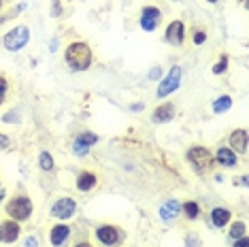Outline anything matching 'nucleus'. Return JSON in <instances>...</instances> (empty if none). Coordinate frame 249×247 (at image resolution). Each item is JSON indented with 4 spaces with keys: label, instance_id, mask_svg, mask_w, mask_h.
Returning a JSON list of instances; mask_svg holds the SVG:
<instances>
[{
    "label": "nucleus",
    "instance_id": "obj_28",
    "mask_svg": "<svg viewBox=\"0 0 249 247\" xmlns=\"http://www.w3.org/2000/svg\"><path fill=\"white\" fill-rule=\"evenodd\" d=\"M53 15H60V2L53 0Z\"/></svg>",
    "mask_w": 249,
    "mask_h": 247
},
{
    "label": "nucleus",
    "instance_id": "obj_2",
    "mask_svg": "<svg viewBox=\"0 0 249 247\" xmlns=\"http://www.w3.org/2000/svg\"><path fill=\"white\" fill-rule=\"evenodd\" d=\"M4 211H7V215L11 217V220L24 222V220H28V217L32 215L35 205H32V200L28 198V196H13V198L4 205Z\"/></svg>",
    "mask_w": 249,
    "mask_h": 247
},
{
    "label": "nucleus",
    "instance_id": "obj_5",
    "mask_svg": "<svg viewBox=\"0 0 249 247\" xmlns=\"http://www.w3.org/2000/svg\"><path fill=\"white\" fill-rule=\"evenodd\" d=\"M179 83H181V66H173L171 72L166 75V79L158 86V98H166L168 94L179 89Z\"/></svg>",
    "mask_w": 249,
    "mask_h": 247
},
{
    "label": "nucleus",
    "instance_id": "obj_21",
    "mask_svg": "<svg viewBox=\"0 0 249 247\" xmlns=\"http://www.w3.org/2000/svg\"><path fill=\"white\" fill-rule=\"evenodd\" d=\"M230 237L234 241L245 237V222H234V226H230Z\"/></svg>",
    "mask_w": 249,
    "mask_h": 247
},
{
    "label": "nucleus",
    "instance_id": "obj_13",
    "mask_svg": "<svg viewBox=\"0 0 249 247\" xmlns=\"http://www.w3.org/2000/svg\"><path fill=\"white\" fill-rule=\"evenodd\" d=\"M98 143V137H96L94 132H83V134H79V137L75 139V154H86L88 147H92V145Z\"/></svg>",
    "mask_w": 249,
    "mask_h": 247
},
{
    "label": "nucleus",
    "instance_id": "obj_20",
    "mask_svg": "<svg viewBox=\"0 0 249 247\" xmlns=\"http://www.w3.org/2000/svg\"><path fill=\"white\" fill-rule=\"evenodd\" d=\"M232 106V98L230 96H222V98H217L213 103V111L215 113H224V111H228Z\"/></svg>",
    "mask_w": 249,
    "mask_h": 247
},
{
    "label": "nucleus",
    "instance_id": "obj_14",
    "mask_svg": "<svg viewBox=\"0 0 249 247\" xmlns=\"http://www.w3.org/2000/svg\"><path fill=\"white\" fill-rule=\"evenodd\" d=\"M96 183H98V177H96V173H92V171H81L77 175V188L81 190V192L94 190Z\"/></svg>",
    "mask_w": 249,
    "mask_h": 247
},
{
    "label": "nucleus",
    "instance_id": "obj_27",
    "mask_svg": "<svg viewBox=\"0 0 249 247\" xmlns=\"http://www.w3.org/2000/svg\"><path fill=\"white\" fill-rule=\"evenodd\" d=\"M232 247H249V239H247V237L236 239V241H234V245H232Z\"/></svg>",
    "mask_w": 249,
    "mask_h": 247
},
{
    "label": "nucleus",
    "instance_id": "obj_26",
    "mask_svg": "<svg viewBox=\"0 0 249 247\" xmlns=\"http://www.w3.org/2000/svg\"><path fill=\"white\" fill-rule=\"evenodd\" d=\"M9 89V81L4 79V77H0V98H4V94H7Z\"/></svg>",
    "mask_w": 249,
    "mask_h": 247
},
{
    "label": "nucleus",
    "instance_id": "obj_34",
    "mask_svg": "<svg viewBox=\"0 0 249 247\" xmlns=\"http://www.w3.org/2000/svg\"><path fill=\"white\" fill-rule=\"evenodd\" d=\"M0 103H2V98H0Z\"/></svg>",
    "mask_w": 249,
    "mask_h": 247
},
{
    "label": "nucleus",
    "instance_id": "obj_15",
    "mask_svg": "<svg viewBox=\"0 0 249 247\" xmlns=\"http://www.w3.org/2000/svg\"><path fill=\"white\" fill-rule=\"evenodd\" d=\"M175 117V105L173 103H162L158 109L154 111V122L156 124H166Z\"/></svg>",
    "mask_w": 249,
    "mask_h": 247
},
{
    "label": "nucleus",
    "instance_id": "obj_11",
    "mask_svg": "<svg viewBox=\"0 0 249 247\" xmlns=\"http://www.w3.org/2000/svg\"><path fill=\"white\" fill-rule=\"evenodd\" d=\"M71 237V226H66L64 222L55 224V226L49 230V241H52L53 247H60L62 243H66V239Z\"/></svg>",
    "mask_w": 249,
    "mask_h": 247
},
{
    "label": "nucleus",
    "instance_id": "obj_3",
    "mask_svg": "<svg viewBox=\"0 0 249 247\" xmlns=\"http://www.w3.org/2000/svg\"><path fill=\"white\" fill-rule=\"evenodd\" d=\"M188 162L192 166L196 168V171H209V168L213 166V162H215V158H213V154L209 151L207 147H200V145H196V147H190L188 149Z\"/></svg>",
    "mask_w": 249,
    "mask_h": 247
},
{
    "label": "nucleus",
    "instance_id": "obj_24",
    "mask_svg": "<svg viewBox=\"0 0 249 247\" xmlns=\"http://www.w3.org/2000/svg\"><path fill=\"white\" fill-rule=\"evenodd\" d=\"M192 41H194V45H202V43L207 41V32H205V30H196Z\"/></svg>",
    "mask_w": 249,
    "mask_h": 247
},
{
    "label": "nucleus",
    "instance_id": "obj_29",
    "mask_svg": "<svg viewBox=\"0 0 249 247\" xmlns=\"http://www.w3.org/2000/svg\"><path fill=\"white\" fill-rule=\"evenodd\" d=\"M151 79H158V77H160V69H154V71H151Z\"/></svg>",
    "mask_w": 249,
    "mask_h": 247
},
{
    "label": "nucleus",
    "instance_id": "obj_16",
    "mask_svg": "<svg viewBox=\"0 0 249 247\" xmlns=\"http://www.w3.org/2000/svg\"><path fill=\"white\" fill-rule=\"evenodd\" d=\"M213 158L217 160L222 166H236V162H239V158H236V151H232L230 147L217 149V154H215Z\"/></svg>",
    "mask_w": 249,
    "mask_h": 247
},
{
    "label": "nucleus",
    "instance_id": "obj_32",
    "mask_svg": "<svg viewBox=\"0 0 249 247\" xmlns=\"http://www.w3.org/2000/svg\"><path fill=\"white\" fill-rule=\"evenodd\" d=\"M245 2H247V0H241V4H245Z\"/></svg>",
    "mask_w": 249,
    "mask_h": 247
},
{
    "label": "nucleus",
    "instance_id": "obj_1",
    "mask_svg": "<svg viewBox=\"0 0 249 247\" xmlns=\"http://www.w3.org/2000/svg\"><path fill=\"white\" fill-rule=\"evenodd\" d=\"M64 58H66V64L71 66L72 71H86L89 69V64H92V49H89L88 43H71L69 47H66L64 52Z\"/></svg>",
    "mask_w": 249,
    "mask_h": 247
},
{
    "label": "nucleus",
    "instance_id": "obj_19",
    "mask_svg": "<svg viewBox=\"0 0 249 247\" xmlns=\"http://www.w3.org/2000/svg\"><path fill=\"white\" fill-rule=\"evenodd\" d=\"M183 213L188 215V220H198L200 217V205L194 203V200H188V203H183Z\"/></svg>",
    "mask_w": 249,
    "mask_h": 247
},
{
    "label": "nucleus",
    "instance_id": "obj_8",
    "mask_svg": "<svg viewBox=\"0 0 249 247\" xmlns=\"http://www.w3.org/2000/svg\"><path fill=\"white\" fill-rule=\"evenodd\" d=\"M75 211H77V203L72 198H60L58 203L52 207V215L58 217V220H62V222L75 215Z\"/></svg>",
    "mask_w": 249,
    "mask_h": 247
},
{
    "label": "nucleus",
    "instance_id": "obj_25",
    "mask_svg": "<svg viewBox=\"0 0 249 247\" xmlns=\"http://www.w3.org/2000/svg\"><path fill=\"white\" fill-rule=\"evenodd\" d=\"M11 143H13V141H11V137H7V134L0 132V151L9 149V147H11Z\"/></svg>",
    "mask_w": 249,
    "mask_h": 247
},
{
    "label": "nucleus",
    "instance_id": "obj_12",
    "mask_svg": "<svg viewBox=\"0 0 249 247\" xmlns=\"http://www.w3.org/2000/svg\"><path fill=\"white\" fill-rule=\"evenodd\" d=\"M228 143H230V149L232 151H247V130H243V128H236L234 132H230L228 137Z\"/></svg>",
    "mask_w": 249,
    "mask_h": 247
},
{
    "label": "nucleus",
    "instance_id": "obj_10",
    "mask_svg": "<svg viewBox=\"0 0 249 247\" xmlns=\"http://www.w3.org/2000/svg\"><path fill=\"white\" fill-rule=\"evenodd\" d=\"M162 21V13L156 7H145L143 13H141V28L147 32H154Z\"/></svg>",
    "mask_w": 249,
    "mask_h": 247
},
{
    "label": "nucleus",
    "instance_id": "obj_18",
    "mask_svg": "<svg viewBox=\"0 0 249 247\" xmlns=\"http://www.w3.org/2000/svg\"><path fill=\"white\" fill-rule=\"evenodd\" d=\"M230 217H232V213L228 209H224V207H215L211 211V222H213V226H217V228L226 226V224L230 222Z\"/></svg>",
    "mask_w": 249,
    "mask_h": 247
},
{
    "label": "nucleus",
    "instance_id": "obj_4",
    "mask_svg": "<svg viewBox=\"0 0 249 247\" xmlns=\"http://www.w3.org/2000/svg\"><path fill=\"white\" fill-rule=\"evenodd\" d=\"M30 41V28L28 26H15L13 30H9L4 35V47L9 52H19L21 47H26Z\"/></svg>",
    "mask_w": 249,
    "mask_h": 247
},
{
    "label": "nucleus",
    "instance_id": "obj_9",
    "mask_svg": "<svg viewBox=\"0 0 249 247\" xmlns=\"http://www.w3.org/2000/svg\"><path fill=\"white\" fill-rule=\"evenodd\" d=\"M19 234H21L19 222L9 217V220H4L0 224V241H2V243H15V241L19 239Z\"/></svg>",
    "mask_w": 249,
    "mask_h": 247
},
{
    "label": "nucleus",
    "instance_id": "obj_7",
    "mask_svg": "<svg viewBox=\"0 0 249 247\" xmlns=\"http://www.w3.org/2000/svg\"><path fill=\"white\" fill-rule=\"evenodd\" d=\"M96 239H98L105 247H115V245H120L122 234H120V230H117L115 226H111V224H103V226L96 228Z\"/></svg>",
    "mask_w": 249,
    "mask_h": 247
},
{
    "label": "nucleus",
    "instance_id": "obj_22",
    "mask_svg": "<svg viewBox=\"0 0 249 247\" xmlns=\"http://www.w3.org/2000/svg\"><path fill=\"white\" fill-rule=\"evenodd\" d=\"M38 164H41L43 171H52V168H53V158H52V154H49V151H43L41 158H38Z\"/></svg>",
    "mask_w": 249,
    "mask_h": 247
},
{
    "label": "nucleus",
    "instance_id": "obj_30",
    "mask_svg": "<svg viewBox=\"0 0 249 247\" xmlns=\"http://www.w3.org/2000/svg\"><path fill=\"white\" fill-rule=\"evenodd\" d=\"M75 247H92V243H88V241H79Z\"/></svg>",
    "mask_w": 249,
    "mask_h": 247
},
{
    "label": "nucleus",
    "instance_id": "obj_31",
    "mask_svg": "<svg viewBox=\"0 0 249 247\" xmlns=\"http://www.w3.org/2000/svg\"><path fill=\"white\" fill-rule=\"evenodd\" d=\"M207 2H211V4H213V2H217V0H207Z\"/></svg>",
    "mask_w": 249,
    "mask_h": 247
},
{
    "label": "nucleus",
    "instance_id": "obj_33",
    "mask_svg": "<svg viewBox=\"0 0 249 247\" xmlns=\"http://www.w3.org/2000/svg\"><path fill=\"white\" fill-rule=\"evenodd\" d=\"M0 9H2V0H0Z\"/></svg>",
    "mask_w": 249,
    "mask_h": 247
},
{
    "label": "nucleus",
    "instance_id": "obj_6",
    "mask_svg": "<svg viewBox=\"0 0 249 247\" xmlns=\"http://www.w3.org/2000/svg\"><path fill=\"white\" fill-rule=\"evenodd\" d=\"M164 41L173 47H179L185 41V24L181 19H175L166 26V32H164Z\"/></svg>",
    "mask_w": 249,
    "mask_h": 247
},
{
    "label": "nucleus",
    "instance_id": "obj_23",
    "mask_svg": "<svg viewBox=\"0 0 249 247\" xmlns=\"http://www.w3.org/2000/svg\"><path fill=\"white\" fill-rule=\"evenodd\" d=\"M226 69H228V55H222L217 64L213 66V72H215V75H224Z\"/></svg>",
    "mask_w": 249,
    "mask_h": 247
},
{
    "label": "nucleus",
    "instance_id": "obj_17",
    "mask_svg": "<svg viewBox=\"0 0 249 247\" xmlns=\"http://www.w3.org/2000/svg\"><path fill=\"white\" fill-rule=\"evenodd\" d=\"M179 213H181V205L177 203V200H168V203H164L160 207V217L162 220H166V222L175 220Z\"/></svg>",
    "mask_w": 249,
    "mask_h": 247
}]
</instances>
